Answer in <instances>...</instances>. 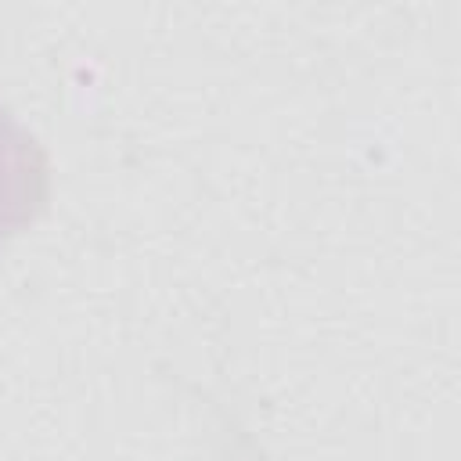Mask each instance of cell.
<instances>
[{"mask_svg":"<svg viewBox=\"0 0 461 461\" xmlns=\"http://www.w3.org/2000/svg\"><path fill=\"white\" fill-rule=\"evenodd\" d=\"M50 169L40 140L0 104V249L47 205Z\"/></svg>","mask_w":461,"mask_h":461,"instance_id":"cell-1","label":"cell"}]
</instances>
